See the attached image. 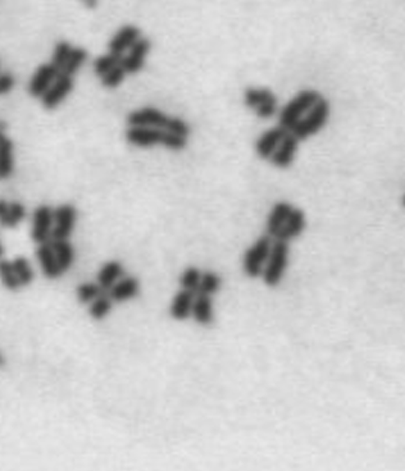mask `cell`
I'll return each mask as SVG.
<instances>
[{
  "label": "cell",
  "mask_w": 405,
  "mask_h": 471,
  "mask_svg": "<svg viewBox=\"0 0 405 471\" xmlns=\"http://www.w3.org/2000/svg\"><path fill=\"white\" fill-rule=\"evenodd\" d=\"M9 211H10V221H12V227H16L17 224L21 221H24L26 216V210L22 204L19 202H12L9 205Z\"/></svg>",
  "instance_id": "35"
},
{
  "label": "cell",
  "mask_w": 405,
  "mask_h": 471,
  "mask_svg": "<svg viewBox=\"0 0 405 471\" xmlns=\"http://www.w3.org/2000/svg\"><path fill=\"white\" fill-rule=\"evenodd\" d=\"M1 364H3V356L0 355V365H1Z\"/></svg>",
  "instance_id": "42"
},
{
  "label": "cell",
  "mask_w": 405,
  "mask_h": 471,
  "mask_svg": "<svg viewBox=\"0 0 405 471\" xmlns=\"http://www.w3.org/2000/svg\"><path fill=\"white\" fill-rule=\"evenodd\" d=\"M289 256L290 244L285 241L273 240L267 263L260 277L268 288H277L283 283L289 265Z\"/></svg>",
  "instance_id": "4"
},
{
  "label": "cell",
  "mask_w": 405,
  "mask_h": 471,
  "mask_svg": "<svg viewBox=\"0 0 405 471\" xmlns=\"http://www.w3.org/2000/svg\"><path fill=\"white\" fill-rule=\"evenodd\" d=\"M51 246L57 256L58 264L62 273L68 272L74 263V250L68 240H51Z\"/></svg>",
  "instance_id": "24"
},
{
  "label": "cell",
  "mask_w": 405,
  "mask_h": 471,
  "mask_svg": "<svg viewBox=\"0 0 405 471\" xmlns=\"http://www.w3.org/2000/svg\"><path fill=\"white\" fill-rule=\"evenodd\" d=\"M126 74H127V72L125 71L122 64H120V65L114 67L113 70H111L109 72L106 73L103 77H100L102 85L106 88H118L125 80Z\"/></svg>",
  "instance_id": "34"
},
{
  "label": "cell",
  "mask_w": 405,
  "mask_h": 471,
  "mask_svg": "<svg viewBox=\"0 0 405 471\" xmlns=\"http://www.w3.org/2000/svg\"><path fill=\"white\" fill-rule=\"evenodd\" d=\"M13 269L16 273L17 278L19 280L21 286H29L33 280V272L31 265L24 257H17L13 260Z\"/></svg>",
  "instance_id": "31"
},
{
  "label": "cell",
  "mask_w": 405,
  "mask_h": 471,
  "mask_svg": "<svg viewBox=\"0 0 405 471\" xmlns=\"http://www.w3.org/2000/svg\"><path fill=\"white\" fill-rule=\"evenodd\" d=\"M152 49V41L140 38L129 50V54L122 58V67L127 74H136L144 68L145 59Z\"/></svg>",
  "instance_id": "10"
},
{
  "label": "cell",
  "mask_w": 405,
  "mask_h": 471,
  "mask_svg": "<svg viewBox=\"0 0 405 471\" xmlns=\"http://www.w3.org/2000/svg\"><path fill=\"white\" fill-rule=\"evenodd\" d=\"M122 58L123 56H118V54H113V53H108L104 56H97L94 62V72L99 77H103L106 73L109 72L111 70H113L114 67L120 65L122 63Z\"/></svg>",
  "instance_id": "29"
},
{
  "label": "cell",
  "mask_w": 405,
  "mask_h": 471,
  "mask_svg": "<svg viewBox=\"0 0 405 471\" xmlns=\"http://www.w3.org/2000/svg\"><path fill=\"white\" fill-rule=\"evenodd\" d=\"M330 114L331 104L322 96L316 104L310 108V111L292 127L290 132L299 141H305L309 137L317 135L327 125Z\"/></svg>",
  "instance_id": "3"
},
{
  "label": "cell",
  "mask_w": 405,
  "mask_h": 471,
  "mask_svg": "<svg viewBox=\"0 0 405 471\" xmlns=\"http://www.w3.org/2000/svg\"><path fill=\"white\" fill-rule=\"evenodd\" d=\"M125 138L129 144L141 149L163 145L170 152H182L187 146L186 137L175 135L162 128L129 127L125 132Z\"/></svg>",
  "instance_id": "1"
},
{
  "label": "cell",
  "mask_w": 405,
  "mask_h": 471,
  "mask_svg": "<svg viewBox=\"0 0 405 471\" xmlns=\"http://www.w3.org/2000/svg\"><path fill=\"white\" fill-rule=\"evenodd\" d=\"M141 38V31L135 24H125L118 31L114 33L113 38L108 44V49L111 53L123 56L126 50H130L131 47Z\"/></svg>",
  "instance_id": "16"
},
{
  "label": "cell",
  "mask_w": 405,
  "mask_h": 471,
  "mask_svg": "<svg viewBox=\"0 0 405 471\" xmlns=\"http://www.w3.org/2000/svg\"><path fill=\"white\" fill-rule=\"evenodd\" d=\"M82 4L89 9H95L99 4V0H80Z\"/></svg>",
  "instance_id": "38"
},
{
  "label": "cell",
  "mask_w": 405,
  "mask_h": 471,
  "mask_svg": "<svg viewBox=\"0 0 405 471\" xmlns=\"http://www.w3.org/2000/svg\"><path fill=\"white\" fill-rule=\"evenodd\" d=\"M104 292L97 282H84L76 288V297L80 304L89 305Z\"/></svg>",
  "instance_id": "27"
},
{
  "label": "cell",
  "mask_w": 405,
  "mask_h": 471,
  "mask_svg": "<svg viewBox=\"0 0 405 471\" xmlns=\"http://www.w3.org/2000/svg\"><path fill=\"white\" fill-rule=\"evenodd\" d=\"M170 117L162 111L145 106L129 113L126 122L129 127H155L166 129L170 123Z\"/></svg>",
  "instance_id": "7"
},
{
  "label": "cell",
  "mask_w": 405,
  "mask_h": 471,
  "mask_svg": "<svg viewBox=\"0 0 405 471\" xmlns=\"http://www.w3.org/2000/svg\"><path fill=\"white\" fill-rule=\"evenodd\" d=\"M273 239L267 233L262 234L245 250L243 256V272L248 278L257 280L262 277L268 256L271 253Z\"/></svg>",
  "instance_id": "5"
},
{
  "label": "cell",
  "mask_w": 405,
  "mask_h": 471,
  "mask_svg": "<svg viewBox=\"0 0 405 471\" xmlns=\"http://www.w3.org/2000/svg\"><path fill=\"white\" fill-rule=\"evenodd\" d=\"M72 88V76L61 72L53 82V85L48 88V91L41 96V103L48 111L56 109L58 105L65 100L67 95H70Z\"/></svg>",
  "instance_id": "8"
},
{
  "label": "cell",
  "mask_w": 405,
  "mask_h": 471,
  "mask_svg": "<svg viewBox=\"0 0 405 471\" xmlns=\"http://www.w3.org/2000/svg\"><path fill=\"white\" fill-rule=\"evenodd\" d=\"M307 227V216L304 210L300 208L292 209V214L287 218L284 227L278 234L276 236L273 240H281L285 242H292V240H296L305 231Z\"/></svg>",
  "instance_id": "17"
},
{
  "label": "cell",
  "mask_w": 405,
  "mask_h": 471,
  "mask_svg": "<svg viewBox=\"0 0 405 471\" xmlns=\"http://www.w3.org/2000/svg\"><path fill=\"white\" fill-rule=\"evenodd\" d=\"M292 209H294V205L289 201L281 200L276 202L271 209L267 221H266V233L268 236L275 239L278 232L281 231V228L284 227L289 216L292 214Z\"/></svg>",
  "instance_id": "19"
},
{
  "label": "cell",
  "mask_w": 405,
  "mask_h": 471,
  "mask_svg": "<svg viewBox=\"0 0 405 471\" xmlns=\"http://www.w3.org/2000/svg\"><path fill=\"white\" fill-rule=\"evenodd\" d=\"M0 224L4 227H12L9 204H7L6 200L1 199H0Z\"/></svg>",
  "instance_id": "36"
},
{
  "label": "cell",
  "mask_w": 405,
  "mask_h": 471,
  "mask_svg": "<svg viewBox=\"0 0 405 471\" xmlns=\"http://www.w3.org/2000/svg\"><path fill=\"white\" fill-rule=\"evenodd\" d=\"M59 73L61 71H58L51 63L40 65L30 82V86H29L30 94L35 97H41L53 85V82L56 81Z\"/></svg>",
  "instance_id": "18"
},
{
  "label": "cell",
  "mask_w": 405,
  "mask_h": 471,
  "mask_svg": "<svg viewBox=\"0 0 405 471\" xmlns=\"http://www.w3.org/2000/svg\"><path fill=\"white\" fill-rule=\"evenodd\" d=\"M6 127H7V126H6V123L0 120V132H4V129H6Z\"/></svg>",
  "instance_id": "39"
},
{
  "label": "cell",
  "mask_w": 405,
  "mask_h": 471,
  "mask_svg": "<svg viewBox=\"0 0 405 471\" xmlns=\"http://www.w3.org/2000/svg\"><path fill=\"white\" fill-rule=\"evenodd\" d=\"M36 254H38L39 262L41 264V269L45 274V277H48L49 280H57L63 274L61 268H59L57 256H56L51 244H49V242L41 244Z\"/></svg>",
  "instance_id": "21"
},
{
  "label": "cell",
  "mask_w": 405,
  "mask_h": 471,
  "mask_svg": "<svg viewBox=\"0 0 405 471\" xmlns=\"http://www.w3.org/2000/svg\"><path fill=\"white\" fill-rule=\"evenodd\" d=\"M15 85V79L10 73L0 74V95L9 93Z\"/></svg>",
  "instance_id": "37"
},
{
  "label": "cell",
  "mask_w": 405,
  "mask_h": 471,
  "mask_svg": "<svg viewBox=\"0 0 405 471\" xmlns=\"http://www.w3.org/2000/svg\"><path fill=\"white\" fill-rule=\"evenodd\" d=\"M244 105L260 120H271L278 112L275 93L267 88H248L244 91Z\"/></svg>",
  "instance_id": "6"
},
{
  "label": "cell",
  "mask_w": 405,
  "mask_h": 471,
  "mask_svg": "<svg viewBox=\"0 0 405 471\" xmlns=\"http://www.w3.org/2000/svg\"><path fill=\"white\" fill-rule=\"evenodd\" d=\"M300 141L289 131L283 141L277 146L275 152L271 157V164L278 169H287L292 166L296 152L299 149Z\"/></svg>",
  "instance_id": "11"
},
{
  "label": "cell",
  "mask_w": 405,
  "mask_h": 471,
  "mask_svg": "<svg viewBox=\"0 0 405 471\" xmlns=\"http://www.w3.org/2000/svg\"><path fill=\"white\" fill-rule=\"evenodd\" d=\"M77 219V210L71 204H63L54 210L56 227L51 232V240H68L72 234Z\"/></svg>",
  "instance_id": "9"
},
{
  "label": "cell",
  "mask_w": 405,
  "mask_h": 471,
  "mask_svg": "<svg viewBox=\"0 0 405 471\" xmlns=\"http://www.w3.org/2000/svg\"><path fill=\"white\" fill-rule=\"evenodd\" d=\"M202 269H199L198 266H195V265L186 266L180 274V287L184 288V289H189V291H193V292L196 294L198 287H199V283H200V280H202Z\"/></svg>",
  "instance_id": "28"
},
{
  "label": "cell",
  "mask_w": 405,
  "mask_h": 471,
  "mask_svg": "<svg viewBox=\"0 0 405 471\" xmlns=\"http://www.w3.org/2000/svg\"><path fill=\"white\" fill-rule=\"evenodd\" d=\"M0 280L3 282V285L10 291H17L21 287L19 280L17 278L16 273L13 269V265L7 260H0Z\"/></svg>",
  "instance_id": "32"
},
{
  "label": "cell",
  "mask_w": 405,
  "mask_h": 471,
  "mask_svg": "<svg viewBox=\"0 0 405 471\" xmlns=\"http://www.w3.org/2000/svg\"><path fill=\"white\" fill-rule=\"evenodd\" d=\"M13 172V144L0 132V179H7Z\"/></svg>",
  "instance_id": "23"
},
{
  "label": "cell",
  "mask_w": 405,
  "mask_h": 471,
  "mask_svg": "<svg viewBox=\"0 0 405 471\" xmlns=\"http://www.w3.org/2000/svg\"><path fill=\"white\" fill-rule=\"evenodd\" d=\"M141 292V282L135 276H123L121 280L114 283L108 291V295L116 304H125L136 298Z\"/></svg>",
  "instance_id": "13"
},
{
  "label": "cell",
  "mask_w": 405,
  "mask_h": 471,
  "mask_svg": "<svg viewBox=\"0 0 405 471\" xmlns=\"http://www.w3.org/2000/svg\"><path fill=\"white\" fill-rule=\"evenodd\" d=\"M223 285L222 277L214 271H204L202 274V280L199 283V287L196 291V295L211 296L217 295Z\"/></svg>",
  "instance_id": "25"
},
{
  "label": "cell",
  "mask_w": 405,
  "mask_h": 471,
  "mask_svg": "<svg viewBox=\"0 0 405 471\" xmlns=\"http://www.w3.org/2000/svg\"><path fill=\"white\" fill-rule=\"evenodd\" d=\"M191 319L200 327H211L214 323V308L211 296H195Z\"/></svg>",
  "instance_id": "20"
},
{
  "label": "cell",
  "mask_w": 405,
  "mask_h": 471,
  "mask_svg": "<svg viewBox=\"0 0 405 471\" xmlns=\"http://www.w3.org/2000/svg\"><path fill=\"white\" fill-rule=\"evenodd\" d=\"M88 56L89 54H88V51L85 49L73 48L62 72L65 73V74H70V76L76 74V73L79 72V70L81 68L82 65H84V63L88 61Z\"/></svg>",
  "instance_id": "30"
},
{
  "label": "cell",
  "mask_w": 405,
  "mask_h": 471,
  "mask_svg": "<svg viewBox=\"0 0 405 471\" xmlns=\"http://www.w3.org/2000/svg\"><path fill=\"white\" fill-rule=\"evenodd\" d=\"M125 276V266L120 260L106 262L97 272V282L106 292Z\"/></svg>",
  "instance_id": "22"
},
{
  "label": "cell",
  "mask_w": 405,
  "mask_h": 471,
  "mask_svg": "<svg viewBox=\"0 0 405 471\" xmlns=\"http://www.w3.org/2000/svg\"><path fill=\"white\" fill-rule=\"evenodd\" d=\"M72 47L68 41H59L56 49H54V54H53V59H51V64L57 68L58 71H63L65 63L70 58V54L72 51Z\"/></svg>",
  "instance_id": "33"
},
{
  "label": "cell",
  "mask_w": 405,
  "mask_h": 471,
  "mask_svg": "<svg viewBox=\"0 0 405 471\" xmlns=\"http://www.w3.org/2000/svg\"><path fill=\"white\" fill-rule=\"evenodd\" d=\"M3 253H4V248H3V246H1V245H0V257H1V256H3Z\"/></svg>",
  "instance_id": "41"
},
{
  "label": "cell",
  "mask_w": 405,
  "mask_h": 471,
  "mask_svg": "<svg viewBox=\"0 0 405 471\" xmlns=\"http://www.w3.org/2000/svg\"><path fill=\"white\" fill-rule=\"evenodd\" d=\"M321 97L322 94L313 88L300 91L281 109L278 114V125L287 131H292V127L310 111V108Z\"/></svg>",
  "instance_id": "2"
},
{
  "label": "cell",
  "mask_w": 405,
  "mask_h": 471,
  "mask_svg": "<svg viewBox=\"0 0 405 471\" xmlns=\"http://www.w3.org/2000/svg\"><path fill=\"white\" fill-rule=\"evenodd\" d=\"M402 204H403V207L405 208V193L402 196Z\"/></svg>",
  "instance_id": "40"
},
{
  "label": "cell",
  "mask_w": 405,
  "mask_h": 471,
  "mask_svg": "<svg viewBox=\"0 0 405 471\" xmlns=\"http://www.w3.org/2000/svg\"><path fill=\"white\" fill-rule=\"evenodd\" d=\"M289 131L281 127L280 125L276 127L269 128L266 132L260 135V138L255 143V152L260 157V159L269 160L272 154L275 152L277 146L283 141V138L286 136Z\"/></svg>",
  "instance_id": "14"
},
{
  "label": "cell",
  "mask_w": 405,
  "mask_h": 471,
  "mask_svg": "<svg viewBox=\"0 0 405 471\" xmlns=\"http://www.w3.org/2000/svg\"><path fill=\"white\" fill-rule=\"evenodd\" d=\"M113 304V300L111 298V296L108 295V292L102 294L91 304H89L90 318L97 321L106 319L112 312Z\"/></svg>",
  "instance_id": "26"
},
{
  "label": "cell",
  "mask_w": 405,
  "mask_h": 471,
  "mask_svg": "<svg viewBox=\"0 0 405 471\" xmlns=\"http://www.w3.org/2000/svg\"><path fill=\"white\" fill-rule=\"evenodd\" d=\"M196 294L189 289L180 288L179 292L173 296L168 308V314L175 321H186L191 318Z\"/></svg>",
  "instance_id": "15"
},
{
  "label": "cell",
  "mask_w": 405,
  "mask_h": 471,
  "mask_svg": "<svg viewBox=\"0 0 405 471\" xmlns=\"http://www.w3.org/2000/svg\"><path fill=\"white\" fill-rule=\"evenodd\" d=\"M54 211L48 205H41L33 213V239L39 245L51 240Z\"/></svg>",
  "instance_id": "12"
}]
</instances>
